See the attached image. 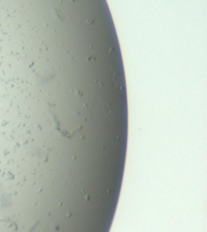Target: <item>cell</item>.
I'll list each match as a JSON object with an SVG mask.
<instances>
[{"label": "cell", "instance_id": "1", "mask_svg": "<svg viewBox=\"0 0 207 232\" xmlns=\"http://www.w3.org/2000/svg\"><path fill=\"white\" fill-rule=\"evenodd\" d=\"M73 1H74V0H73Z\"/></svg>", "mask_w": 207, "mask_h": 232}]
</instances>
